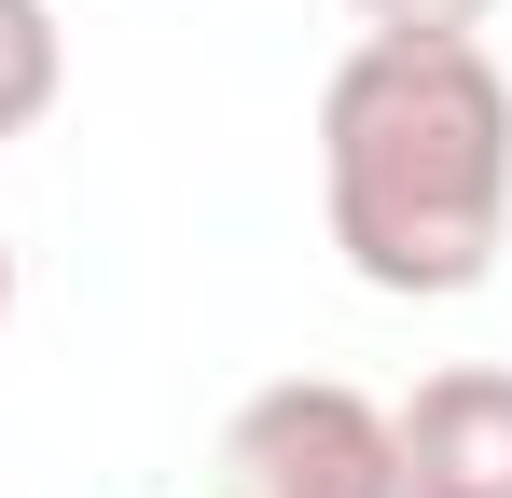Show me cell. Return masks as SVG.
Segmentation results:
<instances>
[{"label": "cell", "instance_id": "6da1fadb", "mask_svg": "<svg viewBox=\"0 0 512 498\" xmlns=\"http://www.w3.org/2000/svg\"><path fill=\"white\" fill-rule=\"evenodd\" d=\"M319 208L360 291L457 305L512 236V83L485 42H346L319 83Z\"/></svg>", "mask_w": 512, "mask_h": 498}, {"label": "cell", "instance_id": "7a4b0ae2", "mask_svg": "<svg viewBox=\"0 0 512 498\" xmlns=\"http://www.w3.org/2000/svg\"><path fill=\"white\" fill-rule=\"evenodd\" d=\"M208 498H388V402H360L346 374L250 388L208 457Z\"/></svg>", "mask_w": 512, "mask_h": 498}, {"label": "cell", "instance_id": "3957f363", "mask_svg": "<svg viewBox=\"0 0 512 498\" xmlns=\"http://www.w3.org/2000/svg\"><path fill=\"white\" fill-rule=\"evenodd\" d=\"M388 498H512V360H443L388 402Z\"/></svg>", "mask_w": 512, "mask_h": 498}, {"label": "cell", "instance_id": "277c9868", "mask_svg": "<svg viewBox=\"0 0 512 498\" xmlns=\"http://www.w3.org/2000/svg\"><path fill=\"white\" fill-rule=\"evenodd\" d=\"M70 83V42H56V0H0V139H28Z\"/></svg>", "mask_w": 512, "mask_h": 498}, {"label": "cell", "instance_id": "5b68a950", "mask_svg": "<svg viewBox=\"0 0 512 498\" xmlns=\"http://www.w3.org/2000/svg\"><path fill=\"white\" fill-rule=\"evenodd\" d=\"M346 14H360L374 42H471L499 0H346Z\"/></svg>", "mask_w": 512, "mask_h": 498}, {"label": "cell", "instance_id": "8992f818", "mask_svg": "<svg viewBox=\"0 0 512 498\" xmlns=\"http://www.w3.org/2000/svg\"><path fill=\"white\" fill-rule=\"evenodd\" d=\"M0 319H14V236H0Z\"/></svg>", "mask_w": 512, "mask_h": 498}]
</instances>
